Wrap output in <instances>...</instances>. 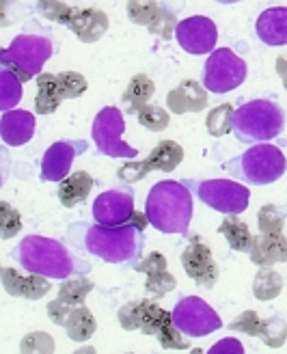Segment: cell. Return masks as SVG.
Wrapping results in <instances>:
<instances>
[{"instance_id": "11", "label": "cell", "mask_w": 287, "mask_h": 354, "mask_svg": "<svg viewBox=\"0 0 287 354\" xmlns=\"http://www.w3.org/2000/svg\"><path fill=\"white\" fill-rule=\"evenodd\" d=\"M175 39L184 52L194 57L212 55L219 41V28L207 15H192L177 24Z\"/></svg>"}, {"instance_id": "29", "label": "cell", "mask_w": 287, "mask_h": 354, "mask_svg": "<svg viewBox=\"0 0 287 354\" xmlns=\"http://www.w3.org/2000/svg\"><path fill=\"white\" fill-rule=\"evenodd\" d=\"M283 292V277L272 268H259L253 279V296L261 303L275 300Z\"/></svg>"}, {"instance_id": "4", "label": "cell", "mask_w": 287, "mask_h": 354, "mask_svg": "<svg viewBox=\"0 0 287 354\" xmlns=\"http://www.w3.org/2000/svg\"><path fill=\"white\" fill-rule=\"evenodd\" d=\"M285 130V111L270 97L244 102L233 113V136L244 145H263Z\"/></svg>"}, {"instance_id": "46", "label": "cell", "mask_w": 287, "mask_h": 354, "mask_svg": "<svg viewBox=\"0 0 287 354\" xmlns=\"http://www.w3.org/2000/svg\"><path fill=\"white\" fill-rule=\"evenodd\" d=\"M69 311H71V309H69L67 305H63L59 298H57V300H52V303H48V315H50V320L55 322L57 326H65Z\"/></svg>"}, {"instance_id": "19", "label": "cell", "mask_w": 287, "mask_h": 354, "mask_svg": "<svg viewBox=\"0 0 287 354\" xmlns=\"http://www.w3.org/2000/svg\"><path fill=\"white\" fill-rule=\"evenodd\" d=\"M255 35L268 48L287 46V7L263 9L255 22Z\"/></svg>"}, {"instance_id": "18", "label": "cell", "mask_w": 287, "mask_h": 354, "mask_svg": "<svg viewBox=\"0 0 287 354\" xmlns=\"http://www.w3.org/2000/svg\"><path fill=\"white\" fill-rule=\"evenodd\" d=\"M35 128H37L35 115L22 109L9 111L0 119V136H3V143L7 147L26 145L35 134Z\"/></svg>"}, {"instance_id": "41", "label": "cell", "mask_w": 287, "mask_h": 354, "mask_svg": "<svg viewBox=\"0 0 287 354\" xmlns=\"http://www.w3.org/2000/svg\"><path fill=\"white\" fill-rule=\"evenodd\" d=\"M35 11L41 13L44 17H48L50 22L55 24H61V26H67L71 22V17L76 13V7H69V5H63V3H50V0H44V3H37L35 5Z\"/></svg>"}, {"instance_id": "35", "label": "cell", "mask_w": 287, "mask_h": 354, "mask_svg": "<svg viewBox=\"0 0 287 354\" xmlns=\"http://www.w3.org/2000/svg\"><path fill=\"white\" fill-rule=\"evenodd\" d=\"M138 123L145 130L149 132H163L169 128V121H171V115L167 113V109H163V106H158V104H149L145 106L138 115Z\"/></svg>"}, {"instance_id": "22", "label": "cell", "mask_w": 287, "mask_h": 354, "mask_svg": "<svg viewBox=\"0 0 287 354\" xmlns=\"http://www.w3.org/2000/svg\"><path fill=\"white\" fill-rule=\"evenodd\" d=\"M184 160V149L175 140H160V143L151 149V153L142 160V167H145L147 173L151 171H165L171 173L175 171Z\"/></svg>"}, {"instance_id": "3", "label": "cell", "mask_w": 287, "mask_h": 354, "mask_svg": "<svg viewBox=\"0 0 287 354\" xmlns=\"http://www.w3.org/2000/svg\"><path fill=\"white\" fill-rule=\"evenodd\" d=\"M194 212L190 188L179 180H163L151 186L145 199V216L156 232L165 236H186Z\"/></svg>"}, {"instance_id": "23", "label": "cell", "mask_w": 287, "mask_h": 354, "mask_svg": "<svg viewBox=\"0 0 287 354\" xmlns=\"http://www.w3.org/2000/svg\"><path fill=\"white\" fill-rule=\"evenodd\" d=\"M156 93V84L149 76L145 74H136L132 76L130 84L125 86V93L121 95V104L125 113L130 115H138L145 106H149V100Z\"/></svg>"}, {"instance_id": "26", "label": "cell", "mask_w": 287, "mask_h": 354, "mask_svg": "<svg viewBox=\"0 0 287 354\" xmlns=\"http://www.w3.org/2000/svg\"><path fill=\"white\" fill-rule=\"evenodd\" d=\"M67 330V337L71 342H89L93 337V333L98 328V322H95V315L91 313V309H86L84 305L82 307H76L71 309L69 315H67V322L63 326Z\"/></svg>"}, {"instance_id": "10", "label": "cell", "mask_w": 287, "mask_h": 354, "mask_svg": "<svg viewBox=\"0 0 287 354\" xmlns=\"http://www.w3.org/2000/svg\"><path fill=\"white\" fill-rule=\"evenodd\" d=\"M173 324L182 330L186 337L199 339L223 328V320L203 298L199 296H182L173 309Z\"/></svg>"}, {"instance_id": "40", "label": "cell", "mask_w": 287, "mask_h": 354, "mask_svg": "<svg viewBox=\"0 0 287 354\" xmlns=\"http://www.w3.org/2000/svg\"><path fill=\"white\" fill-rule=\"evenodd\" d=\"M22 232V214L7 201L0 203V238L11 240Z\"/></svg>"}, {"instance_id": "24", "label": "cell", "mask_w": 287, "mask_h": 354, "mask_svg": "<svg viewBox=\"0 0 287 354\" xmlns=\"http://www.w3.org/2000/svg\"><path fill=\"white\" fill-rule=\"evenodd\" d=\"M93 184H95V180L86 171L71 173L67 180H63L59 184V190H57L59 199H61V205L63 207H76V205H80L82 201H86Z\"/></svg>"}, {"instance_id": "38", "label": "cell", "mask_w": 287, "mask_h": 354, "mask_svg": "<svg viewBox=\"0 0 287 354\" xmlns=\"http://www.w3.org/2000/svg\"><path fill=\"white\" fill-rule=\"evenodd\" d=\"M147 300H132V303H125L117 311V320L123 330H140L142 324V315H145Z\"/></svg>"}, {"instance_id": "21", "label": "cell", "mask_w": 287, "mask_h": 354, "mask_svg": "<svg viewBox=\"0 0 287 354\" xmlns=\"http://www.w3.org/2000/svg\"><path fill=\"white\" fill-rule=\"evenodd\" d=\"M250 261L259 268H272L275 263L287 261V238L281 236H255L248 253Z\"/></svg>"}, {"instance_id": "33", "label": "cell", "mask_w": 287, "mask_h": 354, "mask_svg": "<svg viewBox=\"0 0 287 354\" xmlns=\"http://www.w3.org/2000/svg\"><path fill=\"white\" fill-rule=\"evenodd\" d=\"M233 106L231 104H221L216 109H212L205 117V130L212 136H225L233 132Z\"/></svg>"}, {"instance_id": "17", "label": "cell", "mask_w": 287, "mask_h": 354, "mask_svg": "<svg viewBox=\"0 0 287 354\" xmlns=\"http://www.w3.org/2000/svg\"><path fill=\"white\" fill-rule=\"evenodd\" d=\"M207 91L205 86L196 80H182L175 88H171L167 95V109L173 115H186V113H201L207 109Z\"/></svg>"}, {"instance_id": "7", "label": "cell", "mask_w": 287, "mask_h": 354, "mask_svg": "<svg viewBox=\"0 0 287 354\" xmlns=\"http://www.w3.org/2000/svg\"><path fill=\"white\" fill-rule=\"evenodd\" d=\"M196 199L223 216H238L250 203V190L233 180H182Z\"/></svg>"}, {"instance_id": "39", "label": "cell", "mask_w": 287, "mask_h": 354, "mask_svg": "<svg viewBox=\"0 0 287 354\" xmlns=\"http://www.w3.org/2000/svg\"><path fill=\"white\" fill-rule=\"evenodd\" d=\"M57 82H59V91L63 95V100H76L80 95L86 93V78L78 72H61L57 74Z\"/></svg>"}, {"instance_id": "44", "label": "cell", "mask_w": 287, "mask_h": 354, "mask_svg": "<svg viewBox=\"0 0 287 354\" xmlns=\"http://www.w3.org/2000/svg\"><path fill=\"white\" fill-rule=\"evenodd\" d=\"M117 177L125 184H134V182H140L147 177V171L142 167V160H134V162H128L123 165L119 171H117Z\"/></svg>"}, {"instance_id": "50", "label": "cell", "mask_w": 287, "mask_h": 354, "mask_svg": "<svg viewBox=\"0 0 287 354\" xmlns=\"http://www.w3.org/2000/svg\"><path fill=\"white\" fill-rule=\"evenodd\" d=\"M283 86H285V91H287V78H283Z\"/></svg>"}, {"instance_id": "15", "label": "cell", "mask_w": 287, "mask_h": 354, "mask_svg": "<svg viewBox=\"0 0 287 354\" xmlns=\"http://www.w3.org/2000/svg\"><path fill=\"white\" fill-rule=\"evenodd\" d=\"M136 272H145L147 274V283H145V290L147 294L156 296V298H163L169 292L175 290L177 281L175 277L169 272V261L163 253H149L147 257H142L136 266H134Z\"/></svg>"}, {"instance_id": "48", "label": "cell", "mask_w": 287, "mask_h": 354, "mask_svg": "<svg viewBox=\"0 0 287 354\" xmlns=\"http://www.w3.org/2000/svg\"><path fill=\"white\" fill-rule=\"evenodd\" d=\"M74 354H98V350H95L93 346H82V348H78Z\"/></svg>"}, {"instance_id": "5", "label": "cell", "mask_w": 287, "mask_h": 354, "mask_svg": "<svg viewBox=\"0 0 287 354\" xmlns=\"http://www.w3.org/2000/svg\"><path fill=\"white\" fill-rule=\"evenodd\" d=\"M55 41L46 35L37 32H22L0 52V65L9 69L11 74H15L22 82L37 80L41 76L46 61L55 55Z\"/></svg>"}, {"instance_id": "42", "label": "cell", "mask_w": 287, "mask_h": 354, "mask_svg": "<svg viewBox=\"0 0 287 354\" xmlns=\"http://www.w3.org/2000/svg\"><path fill=\"white\" fill-rule=\"evenodd\" d=\"M229 330H236V333H244L248 337H261V330H263V320L257 315V311L248 309L244 313H240L236 320L229 324Z\"/></svg>"}, {"instance_id": "1", "label": "cell", "mask_w": 287, "mask_h": 354, "mask_svg": "<svg viewBox=\"0 0 287 354\" xmlns=\"http://www.w3.org/2000/svg\"><path fill=\"white\" fill-rule=\"evenodd\" d=\"M147 216L134 212V216L128 225L121 227H104V225H86L74 223L67 229V240L71 246L82 253L100 257L109 263H123L134 266L142 259L145 249V227Z\"/></svg>"}, {"instance_id": "16", "label": "cell", "mask_w": 287, "mask_h": 354, "mask_svg": "<svg viewBox=\"0 0 287 354\" xmlns=\"http://www.w3.org/2000/svg\"><path fill=\"white\" fill-rule=\"evenodd\" d=\"M0 277H3V288L9 296L24 298V300H39L52 288L46 277L33 272H20L15 268H9V266L3 268Z\"/></svg>"}, {"instance_id": "13", "label": "cell", "mask_w": 287, "mask_h": 354, "mask_svg": "<svg viewBox=\"0 0 287 354\" xmlns=\"http://www.w3.org/2000/svg\"><path fill=\"white\" fill-rule=\"evenodd\" d=\"M184 272L196 283L199 288L212 290L219 281V263L214 261L210 246L201 240V236H192L186 249L182 251Z\"/></svg>"}, {"instance_id": "36", "label": "cell", "mask_w": 287, "mask_h": 354, "mask_svg": "<svg viewBox=\"0 0 287 354\" xmlns=\"http://www.w3.org/2000/svg\"><path fill=\"white\" fill-rule=\"evenodd\" d=\"M268 348H283L287 342V322L283 320L281 315H272L263 320V330L259 337Z\"/></svg>"}, {"instance_id": "2", "label": "cell", "mask_w": 287, "mask_h": 354, "mask_svg": "<svg viewBox=\"0 0 287 354\" xmlns=\"http://www.w3.org/2000/svg\"><path fill=\"white\" fill-rule=\"evenodd\" d=\"M11 257L20 263V268L46 279L67 281L71 277H84L91 272L93 266L76 257L59 240L46 236H26L11 251Z\"/></svg>"}, {"instance_id": "31", "label": "cell", "mask_w": 287, "mask_h": 354, "mask_svg": "<svg viewBox=\"0 0 287 354\" xmlns=\"http://www.w3.org/2000/svg\"><path fill=\"white\" fill-rule=\"evenodd\" d=\"M287 221V205H275V203H266L257 212V227L261 236H281L283 227Z\"/></svg>"}, {"instance_id": "27", "label": "cell", "mask_w": 287, "mask_h": 354, "mask_svg": "<svg viewBox=\"0 0 287 354\" xmlns=\"http://www.w3.org/2000/svg\"><path fill=\"white\" fill-rule=\"evenodd\" d=\"M219 234L225 236L227 244L231 246V251L236 253H250V246H253V234L244 221H240L238 216H227L221 225H219Z\"/></svg>"}, {"instance_id": "25", "label": "cell", "mask_w": 287, "mask_h": 354, "mask_svg": "<svg viewBox=\"0 0 287 354\" xmlns=\"http://www.w3.org/2000/svg\"><path fill=\"white\" fill-rule=\"evenodd\" d=\"M37 95H35V113L37 115H52L63 102V95L59 91L57 74H41L37 76Z\"/></svg>"}, {"instance_id": "32", "label": "cell", "mask_w": 287, "mask_h": 354, "mask_svg": "<svg viewBox=\"0 0 287 354\" xmlns=\"http://www.w3.org/2000/svg\"><path fill=\"white\" fill-rule=\"evenodd\" d=\"M165 9L167 5L163 3H136V0H132V3H128V17L132 24L147 26V30H151L163 17Z\"/></svg>"}, {"instance_id": "45", "label": "cell", "mask_w": 287, "mask_h": 354, "mask_svg": "<svg viewBox=\"0 0 287 354\" xmlns=\"http://www.w3.org/2000/svg\"><path fill=\"white\" fill-rule=\"evenodd\" d=\"M207 354H246L244 346L240 339L236 337H225V339H219L216 344H214Z\"/></svg>"}, {"instance_id": "43", "label": "cell", "mask_w": 287, "mask_h": 354, "mask_svg": "<svg viewBox=\"0 0 287 354\" xmlns=\"http://www.w3.org/2000/svg\"><path fill=\"white\" fill-rule=\"evenodd\" d=\"M158 342H160V346L167 348V350H190L188 337L173 322L167 324L163 330L158 333Z\"/></svg>"}, {"instance_id": "28", "label": "cell", "mask_w": 287, "mask_h": 354, "mask_svg": "<svg viewBox=\"0 0 287 354\" xmlns=\"http://www.w3.org/2000/svg\"><path fill=\"white\" fill-rule=\"evenodd\" d=\"M95 290V283L89 281L86 277H71L67 281H63V286L59 288V300L63 305H67L69 309L82 307L84 298Z\"/></svg>"}, {"instance_id": "51", "label": "cell", "mask_w": 287, "mask_h": 354, "mask_svg": "<svg viewBox=\"0 0 287 354\" xmlns=\"http://www.w3.org/2000/svg\"><path fill=\"white\" fill-rule=\"evenodd\" d=\"M125 354H132V352H125Z\"/></svg>"}, {"instance_id": "49", "label": "cell", "mask_w": 287, "mask_h": 354, "mask_svg": "<svg viewBox=\"0 0 287 354\" xmlns=\"http://www.w3.org/2000/svg\"><path fill=\"white\" fill-rule=\"evenodd\" d=\"M190 354H205V352H203L201 348H192V350H190Z\"/></svg>"}, {"instance_id": "14", "label": "cell", "mask_w": 287, "mask_h": 354, "mask_svg": "<svg viewBox=\"0 0 287 354\" xmlns=\"http://www.w3.org/2000/svg\"><path fill=\"white\" fill-rule=\"evenodd\" d=\"M86 151V140H57L41 158V182H63L69 177L74 160Z\"/></svg>"}, {"instance_id": "12", "label": "cell", "mask_w": 287, "mask_h": 354, "mask_svg": "<svg viewBox=\"0 0 287 354\" xmlns=\"http://www.w3.org/2000/svg\"><path fill=\"white\" fill-rule=\"evenodd\" d=\"M134 216V192L130 186L104 190L93 201V218L104 227L128 225Z\"/></svg>"}, {"instance_id": "34", "label": "cell", "mask_w": 287, "mask_h": 354, "mask_svg": "<svg viewBox=\"0 0 287 354\" xmlns=\"http://www.w3.org/2000/svg\"><path fill=\"white\" fill-rule=\"evenodd\" d=\"M173 322V313L163 309L158 303H151L147 300V307H145V315H142V324H140V333L142 335H156L163 330L167 324Z\"/></svg>"}, {"instance_id": "30", "label": "cell", "mask_w": 287, "mask_h": 354, "mask_svg": "<svg viewBox=\"0 0 287 354\" xmlns=\"http://www.w3.org/2000/svg\"><path fill=\"white\" fill-rule=\"evenodd\" d=\"M22 97H24L22 80L3 67L0 69V111H3V115L15 111Z\"/></svg>"}, {"instance_id": "6", "label": "cell", "mask_w": 287, "mask_h": 354, "mask_svg": "<svg viewBox=\"0 0 287 354\" xmlns=\"http://www.w3.org/2000/svg\"><path fill=\"white\" fill-rule=\"evenodd\" d=\"M223 169L250 186H270L281 180L287 171V160L281 147L263 143L246 149L238 158H231L227 165H223Z\"/></svg>"}, {"instance_id": "20", "label": "cell", "mask_w": 287, "mask_h": 354, "mask_svg": "<svg viewBox=\"0 0 287 354\" xmlns=\"http://www.w3.org/2000/svg\"><path fill=\"white\" fill-rule=\"evenodd\" d=\"M67 28L74 32L82 44H95L98 39L104 37L106 30H109V15L93 7L76 9Z\"/></svg>"}, {"instance_id": "9", "label": "cell", "mask_w": 287, "mask_h": 354, "mask_svg": "<svg viewBox=\"0 0 287 354\" xmlns=\"http://www.w3.org/2000/svg\"><path fill=\"white\" fill-rule=\"evenodd\" d=\"M123 132H125V117L121 109H117V106H104L95 115L91 126V138L98 151L111 158H125V160L136 158L138 149L125 143Z\"/></svg>"}, {"instance_id": "47", "label": "cell", "mask_w": 287, "mask_h": 354, "mask_svg": "<svg viewBox=\"0 0 287 354\" xmlns=\"http://www.w3.org/2000/svg\"><path fill=\"white\" fill-rule=\"evenodd\" d=\"M275 69H277V74L281 76V80H283V78H287V52L277 59V63H275Z\"/></svg>"}, {"instance_id": "37", "label": "cell", "mask_w": 287, "mask_h": 354, "mask_svg": "<svg viewBox=\"0 0 287 354\" xmlns=\"http://www.w3.org/2000/svg\"><path fill=\"white\" fill-rule=\"evenodd\" d=\"M55 337L44 330L28 333L20 342V354H55Z\"/></svg>"}, {"instance_id": "8", "label": "cell", "mask_w": 287, "mask_h": 354, "mask_svg": "<svg viewBox=\"0 0 287 354\" xmlns=\"http://www.w3.org/2000/svg\"><path fill=\"white\" fill-rule=\"evenodd\" d=\"M246 61L229 48H219L203 65V86L207 93L223 95L236 91L246 80Z\"/></svg>"}]
</instances>
